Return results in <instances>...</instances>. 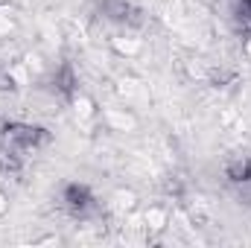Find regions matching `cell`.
<instances>
[{
  "label": "cell",
  "instance_id": "1",
  "mask_svg": "<svg viewBox=\"0 0 251 248\" xmlns=\"http://www.w3.org/2000/svg\"><path fill=\"white\" fill-rule=\"evenodd\" d=\"M3 143L6 146H15L21 152H29V149H38L44 143H50V134L47 128L41 125H29V123H3Z\"/></svg>",
  "mask_w": 251,
  "mask_h": 248
},
{
  "label": "cell",
  "instance_id": "5",
  "mask_svg": "<svg viewBox=\"0 0 251 248\" xmlns=\"http://www.w3.org/2000/svg\"><path fill=\"white\" fill-rule=\"evenodd\" d=\"M76 85H79V82H76V76H73V67L64 64L62 70L56 73V91H62L64 97H73V94H76Z\"/></svg>",
  "mask_w": 251,
  "mask_h": 248
},
{
  "label": "cell",
  "instance_id": "3",
  "mask_svg": "<svg viewBox=\"0 0 251 248\" xmlns=\"http://www.w3.org/2000/svg\"><path fill=\"white\" fill-rule=\"evenodd\" d=\"M24 167V152L15 149V146H0V173L3 175H18Z\"/></svg>",
  "mask_w": 251,
  "mask_h": 248
},
{
  "label": "cell",
  "instance_id": "4",
  "mask_svg": "<svg viewBox=\"0 0 251 248\" xmlns=\"http://www.w3.org/2000/svg\"><path fill=\"white\" fill-rule=\"evenodd\" d=\"M225 175L234 181V184H249L251 181V158L240 155V158H231L225 164Z\"/></svg>",
  "mask_w": 251,
  "mask_h": 248
},
{
  "label": "cell",
  "instance_id": "2",
  "mask_svg": "<svg viewBox=\"0 0 251 248\" xmlns=\"http://www.w3.org/2000/svg\"><path fill=\"white\" fill-rule=\"evenodd\" d=\"M62 201H64V207H67V213L79 216V219H85L94 210V196H91V190L85 184H67L62 193Z\"/></svg>",
  "mask_w": 251,
  "mask_h": 248
}]
</instances>
